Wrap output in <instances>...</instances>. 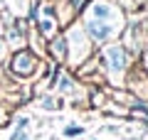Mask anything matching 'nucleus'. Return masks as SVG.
Masks as SVG:
<instances>
[{
	"label": "nucleus",
	"instance_id": "f257e3e1",
	"mask_svg": "<svg viewBox=\"0 0 148 140\" xmlns=\"http://www.w3.org/2000/svg\"><path fill=\"white\" fill-rule=\"evenodd\" d=\"M86 17L91 20H101V22H111V25H123V12L119 5H114L111 0H91L86 7Z\"/></svg>",
	"mask_w": 148,
	"mask_h": 140
},
{
	"label": "nucleus",
	"instance_id": "f03ea898",
	"mask_svg": "<svg viewBox=\"0 0 148 140\" xmlns=\"http://www.w3.org/2000/svg\"><path fill=\"white\" fill-rule=\"evenodd\" d=\"M82 27H84L86 37H89L91 42H96V44H104V42H109L111 37H114L119 30H121L119 25H111V22H101V20H91V17H86Z\"/></svg>",
	"mask_w": 148,
	"mask_h": 140
},
{
	"label": "nucleus",
	"instance_id": "7ed1b4c3",
	"mask_svg": "<svg viewBox=\"0 0 148 140\" xmlns=\"http://www.w3.org/2000/svg\"><path fill=\"white\" fill-rule=\"evenodd\" d=\"M64 39H67V44H72V52H69L67 57H77V52H79L82 54L79 62H82V59H86V54H89V37H86V32H84V27H82V25H74Z\"/></svg>",
	"mask_w": 148,
	"mask_h": 140
},
{
	"label": "nucleus",
	"instance_id": "20e7f679",
	"mask_svg": "<svg viewBox=\"0 0 148 140\" xmlns=\"http://www.w3.org/2000/svg\"><path fill=\"white\" fill-rule=\"evenodd\" d=\"M104 62H106V67H109L111 74H119V71L126 69L128 54H126V49H123L121 44H109L104 49Z\"/></svg>",
	"mask_w": 148,
	"mask_h": 140
},
{
	"label": "nucleus",
	"instance_id": "39448f33",
	"mask_svg": "<svg viewBox=\"0 0 148 140\" xmlns=\"http://www.w3.org/2000/svg\"><path fill=\"white\" fill-rule=\"evenodd\" d=\"M10 69H12V74L27 79V76H32V71L37 69V57L32 52H17L15 57H12V62H10Z\"/></svg>",
	"mask_w": 148,
	"mask_h": 140
},
{
	"label": "nucleus",
	"instance_id": "423d86ee",
	"mask_svg": "<svg viewBox=\"0 0 148 140\" xmlns=\"http://www.w3.org/2000/svg\"><path fill=\"white\" fill-rule=\"evenodd\" d=\"M52 39V44H49V52H52V57L54 59H67V54H69V44H67V39H64V35H54V37H49Z\"/></svg>",
	"mask_w": 148,
	"mask_h": 140
},
{
	"label": "nucleus",
	"instance_id": "0eeeda50",
	"mask_svg": "<svg viewBox=\"0 0 148 140\" xmlns=\"http://www.w3.org/2000/svg\"><path fill=\"white\" fill-rule=\"evenodd\" d=\"M3 3L15 17H22L27 12V7H30V0H3Z\"/></svg>",
	"mask_w": 148,
	"mask_h": 140
},
{
	"label": "nucleus",
	"instance_id": "6e6552de",
	"mask_svg": "<svg viewBox=\"0 0 148 140\" xmlns=\"http://www.w3.org/2000/svg\"><path fill=\"white\" fill-rule=\"evenodd\" d=\"M37 30H40V35H45V37H54V30H57V25H54V20L52 17H37Z\"/></svg>",
	"mask_w": 148,
	"mask_h": 140
},
{
	"label": "nucleus",
	"instance_id": "1a4fd4ad",
	"mask_svg": "<svg viewBox=\"0 0 148 140\" xmlns=\"http://www.w3.org/2000/svg\"><path fill=\"white\" fill-rule=\"evenodd\" d=\"M57 106H62V101H57L54 96H45V99L40 101V108H45V111H52V108H57Z\"/></svg>",
	"mask_w": 148,
	"mask_h": 140
},
{
	"label": "nucleus",
	"instance_id": "9d476101",
	"mask_svg": "<svg viewBox=\"0 0 148 140\" xmlns=\"http://www.w3.org/2000/svg\"><path fill=\"white\" fill-rule=\"evenodd\" d=\"M82 133H84V130H82V128H74V125H69V128L64 130V135H67V138H74V135H82Z\"/></svg>",
	"mask_w": 148,
	"mask_h": 140
},
{
	"label": "nucleus",
	"instance_id": "9b49d317",
	"mask_svg": "<svg viewBox=\"0 0 148 140\" xmlns=\"http://www.w3.org/2000/svg\"><path fill=\"white\" fill-rule=\"evenodd\" d=\"M69 88H72V81H69L67 76H62L59 79V91H69Z\"/></svg>",
	"mask_w": 148,
	"mask_h": 140
},
{
	"label": "nucleus",
	"instance_id": "f8f14e48",
	"mask_svg": "<svg viewBox=\"0 0 148 140\" xmlns=\"http://www.w3.org/2000/svg\"><path fill=\"white\" fill-rule=\"evenodd\" d=\"M3 54H5V42L0 39V59H3Z\"/></svg>",
	"mask_w": 148,
	"mask_h": 140
},
{
	"label": "nucleus",
	"instance_id": "ddd939ff",
	"mask_svg": "<svg viewBox=\"0 0 148 140\" xmlns=\"http://www.w3.org/2000/svg\"><path fill=\"white\" fill-rule=\"evenodd\" d=\"M136 3H138V5H143V3H148V0H136Z\"/></svg>",
	"mask_w": 148,
	"mask_h": 140
},
{
	"label": "nucleus",
	"instance_id": "4468645a",
	"mask_svg": "<svg viewBox=\"0 0 148 140\" xmlns=\"http://www.w3.org/2000/svg\"><path fill=\"white\" fill-rule=\"evenodd\" d=\"M59 3H64V0H59Z\"/></svg>",
	"mask_w": 148,
	"mask_h": 140
}]
</instances>
